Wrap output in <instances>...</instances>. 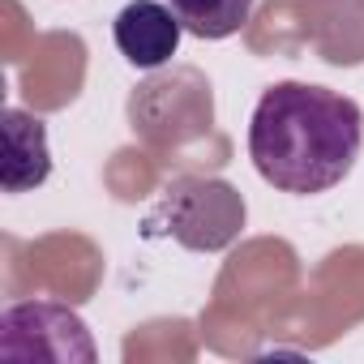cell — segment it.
<instances>
[{
    "mask_svg": "<svg viewBox=\"0 0 364 364\" xmlns=\"http://www.w3.org/2000/svg\"><path fill=\"white\" fill-rule=\"evenodd\" d=\"M364 146V112L355 99L309 86L279 82L257 99L249 124V159L266 185L279 193H326L343 185Z\"/></svg>",
    "mask_w": 364,
    "mask_h": 364,
    "instance_id": "1",
    "label": "cell"
},
{
    "mask_svg": "<svg viewBox=\"0 0 364 364\" xmlns=\"http://www.w3.org/2000/svg\"><path fill=\"white\" fill-rule=\"evenodd\" d=\"M116 48L133 69H159L176 56L180 35H185V22L176 18L171 5H159V0H129V5L116 14Z\"/></svg>",
    "mask_w": 364,
    "mask_h": 364,
    "instance_id": "3",
    "label": "cell"
},
{
    "mask_svg": "<svg viewBox=\"0 0 364 364\" xmlns=\"http://www.w3.org/2000/svg\"><path fill=\"white\" fill-rule=\"evenodd\" d=\"M163 228L198 253H215L228 249L240 228H245V198L228 185V180H210V176H180L163 193Z\"/></svg>",
    "mask_w": 364,
    "mask_h": 364,
    "instance_id": "2",
    "label": "cell"
},
{
    "mask_svg": "<svg viewBox=\"0 0 364 364\" xmlns=\"http://www.w3.org/2000/svg\"><path fill=\"white\" fill-rule=\"evenodd\" d=\"M167 5L198 39H228L253 14V0H167Z\"/></svg>",
    "mask_w": 364,
    "mask_h": 364,
    "instance_id": "5",
    "label": "cell"
},
{
    "mask_svg": "<svg viewBox=\"0 0 364 364\" xmlns=\"http://www.w3.org/2000/svg\"><path fill=\"white\" fill-rule=\"evenodd\" d=\"M5 189L9 193H26L35 185H43L52 171V154H48V129L39 116H26L18 107H5Z\"/></svg>",
    "mask_w": 364,
    "mask_h": 364,
    "instance_id": "4",
    "label": "cell"
}]
</instances>
